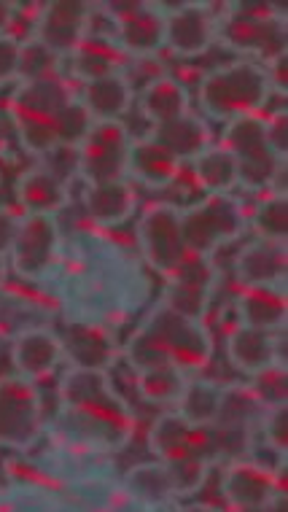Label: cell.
<instances>
[{
    "instance_id": "cell-1",
    "label": "cell",
    "mask_w": 288,
    "mask_h": 512,
    "mask_svg": "<svg viewBox=\"0 0 288 512\" xmlns=\"http://www.w3.org/2000/svg\"><path fill=\"white\" fill-rule=\"evenodd\" d=\"M124 356L135 372L178 367L192 375L205 370L213 359V335L205 321L178 316L159 302L149 318H143V324L132 332Z\"/></svg>"
},
{
    "instance_id": "cell-2",
    "label": "cell",
    "mask_w": 288,
    "mask_h": 512,
    "mask_svg": "<svg viewBox=\"0 0 288 512\" xmlns=\"http://www.w3.org/2000/svg\"><path fill=\"white\" fill-rule=\"evenodd\" d=\"M60 397L65 413L87 434L89 442L119 451L135 432V415L105 370L68 367L62 375Z\"/></svg>"
},
{
    "instance_id": "cell-3",
    "label": "cell",
    "mask_w": 288,
    "mask_h": 512,
    "mask_svg": "<svg viewBox=\"0 0 288 512\" xmlns=\"http://www.w3.org/2000/svg\"><path fill=\"white\" fill-rule=\"evenodd\" d=\"M272 95L270 73L254 60H232L205 73L200 81L202 111L221 122L240 116H259Z\"/></svg>"
},
{
    "instance_id": "cell-4",
    "label": "cell",
    "mask_w": 288,
    "mask_h": 512,
    "mask_svg": "<svg viewBox=\"0 0 288 512\" xmlns=\"http://www.w3.org/2000/svg\"><path fill=\"white\" fill-rule=\"evenodd\" d=\"M76 98L73 89L65 79L22 81L17 92L9 100L11 122L17 127L22 149L30 151L33 157H49L52 151L60 149L57 143V119L62 108Z\"/></svg>"
},
{
    "instance_id": "cell-5",
    "label": "cell",
    "mask_w": 288,
    "mask_h": 512,
    "mask_svg": "<svg viewBox=\"0 0 288 512\" xmlns=\"http://www.w3.org/2000/svg\"><path fill=\"white\" fill-rule=\"evenodd\" d=\"M219 41L243 60L270 65L286 54V9L275 3H229L219 17Z\"/></svg>"
},
{
    "instance_id": "cell-6",
    "label": "cell",
    "mask_w": 288,
    "mask_h": 512,
    "mask_svg": "<svg viewBox=\"0 0 288 512\" xmlns=\"http://www.w3.org/2000/svg\"><path fill=\"white\" fill-rule=\"evenodd\" d=\"M221 146L232 151L237 159V178L243 189L251 192H286L280 186V178L286 181V159H280L267 143L264 116H240L224 127Z\"/></svg>"
},
{
    "instance_id": "cell-7",
    "label": "cell",
    "mask_w": 288,
    "mask_h": 512,
    "mask_svg": "<svg viewBox=\"0 0 288 512\" xmlns=\"http://www.w3.org/2000/svg\"><path fill=\"white\" fill-rule=\"evenodd\" d=\"M181 238L189 254L213 259L216 251L235 243L245 232V211L235 195L202 197L200 203L178 208Z\"/></svg>"
},
{
    "instance_id": "cell-8",
    "label": "cell",
    "mask_w": 288,
    "mask_h": 512,
    "mask_svg": "<svg viewBox=\"0 0 288 512\" xmlns=\"http://www.w3.org/2000/svg\"><path fill=\"white\" fill-rule=\"evenodd\" d=\"M44 434V397L33 380L0 378V448L27 451Z\"/></svg>"
},
{
    "instance_id": "cell-9",
    "label": "cell",
    "mask_w": 288,
    "mask_h": 512,
    "mask_svg": "<svg viewBox=\"0 0 288 512\" xmlns=\"http://www.w3.org/2000/svg\"><path fill=\"white\" fill-rule=\"evenodd\" d=\"M132 133L124 122H95L79 143V173L87 184L127 181Z\"/></svg>"
},
{
    "instance_id": "cell-10",
    "label": "cell",
    "mask_w": 288,
    "mask_h": 512,
    "mask_svg": "<svg viewBox=\"0 0 288 512\" xmlns=\"http://www.w3.org/2000/svg\"><path fill=\"white\" fill-rule=\"evenodd\" d=\"M219 270L208 256L189 254L181 259V265L167 275V289L162 297V305L173 313L192 321H205L210 310V302L219 289Z\"/></svg>"
},
{
    "instance_id": "cell-11",
    "label": "cell",
    "mask_w": 288,
    "mask_h": 512,
    "mask_svg": "<svg viewBox=\"0 0 288 512\" xmlns=\"http://www.w3.org/2000/svg\"><path fill=\"white\" fill-rule=\"evenodd\" d=\"M60 256V224L57 216L22 213L17 240L11 246V270L25 281H41Z\"/></svg>"
},
{
    "instance_id": "cell-12",
    "label": "cell",
    "mask_w": 288,
    "mask_h": 512,
    "mask_svg": "<svg viewBox=\"0 0 288 512\" xmlns=\"http://www.w3.org/2000/svg\"><path fill=\"white\" fill-rule=\"evenodd\" d=\"M95 6L84 0H52L38 9L33 41L44 44L57 57H70L92 30Z\"/></svg>"
},
{
    "instance_id": "cell-13",
    "label": "cell",
    "mask_w": 288,
    "mask_h": 512,
    "mask_svg": "<svg viewBox=\"0 0 288 512\" xmlns=\"http://www.w3.org/2000/svg\"><path fill=\"white\" fill-rule=\"evenodd\" d=\"M138 246L143 259L159 275H170L186 256L178 205L157 203L143 211L138 219Z\"/></svg>"
},
{
    "instance_id": "cell-14",
    "label": "cell",
    "mask_w": 288,
    "mask_h": 512,
    "mask_svg": "<svg viewBox=\"0 0 288 512\" xmlns=\"http://www.w3.org/2000/svg\"><path fill=\"white\" fill-rule=\"evenodd\" d=\"M114 38L130 57H151L165 46L167 11L157 3H114L111 6Z\"/></svg>"
},
{
    "instance_id": "cell-15",
    "label": "cell",
    "mask_w": 288,
    "mask_h": 512,
    "mask_svg": "<svg viewBox=\"0 0 288 512\" xmlns=\"http://www.w3.org/2000/svg\"><path fill=\"white\" fill-rule=\"evenodd\" d=\"M219 41V17L208 3H178L165 17V46L175 57H200Z\"/></svg>"
},
{
    "instance_id": "cell-16",
    "label": "cell",
    "mask_w": 288,
    "mask_h": 512,
    "mask_svg": "<svg viewBox=\"0 0 288 512\" xmlns=\"http://www.w3.org/2000/svg\"><path fill=\"white\" fill-rule=\"evenodd\" d=\"M149 448L157 461L175 459H202L216 461V445H213V429H200L184 421L181 415L162 413L149 429Z\"/></svg>"
},
{
    "instance_id": "cell-17",
    "label": "cell",
    "mask_w": 288,
    "mask_h": 512,
    "mask_svg": "<svg viewBox=\"0 0 288 512\" xmlns=\"http://www.w3.org/2000/svg\"><path fill=\"white\" fill-rule=\"evenodd\" d=\"M283 494L278 472H272L256 461L235 459L221 475V496L232 510H254L267 507Z\"/></svg>"
},
{
    "instance_id": "cell-18",
    "label": "cell",
    "mask_w": 288,
    "mask_h": 512,
    "mask_svg": "<svg viewBox=\"0 0 288 512\" xmlns=\"http://www.w3.org/2000/svg\"><path fill=\"white\" fill-rule=\"evenodd\" d=\"M227 359L240 375L256 378L270 367H286V340L237 324L227 335Z\"/></svg>"
},
{
    "instance_id": "cell-19",
    "label": "cell",
    "mask_w": 288,
    "mask_h": 512,
    "mask_svg": "<svg viewBox=\"0 0 288 512\" xmlns=\"http://www.w3.org/2000/svg\"><path fill=\"white\" fill-rule=\"evenodd\" d=\"M65 359L62 337L52 329L33 327L22 329L11 343V364L19 378L44 380L49 378Z\"/></svg>"
},
{
    "instance_id": "cell-20",
    "label": "cell",
    "mask_w": 288,
    "mask_h": 512,
    "mask_svg": "<svg viewBox=\"0 0 288 512\" xmlns=\"http://www.w3.org/2000/svg\"><path fill=\"white\" fill-rule=\"evenodd\" d=\"M286 273L288 248L280 240L256 238L235 259V278L237 283H243V289H254V286L286 289Z\"/></svg>"
},
{
    "instance_id": "cell-21",
    "label": "cell",
    "mask_w": 288,
    "mask_h": 512,
    "mask_svg": "<svg viewBox=\"0 0 288 512\" xmlns=\"http://www.w3.org/2000/svg\"><path fill=\"white\" fill-rule=\"evenodd\" d=\"M181 162L170 157L157 141L149 135L132 138L130 159H127V178L132 184L146 186V189H170L181 176Z\"/></svg>"
},
{
    "instance_id": "cell-22",
    "label": "cell",
    "mask_w": 288,
    "mask_h": 512,
    "mask_svg": "<svg viewBox=\"0 0 288 512\" xmlns=\"http://www.w3.org/2000/svg\"><path fill=\"white\" fill-rule=\"evenodd\" d=\"M62 348L70 367H84V370H105L114 364L116 345L111 335L89 321H70L62 335Z\"/></svg>"
},
{
    "instance_id": "cell-23",
    "label": "cell",
    "mask_w": 288,
    "mask_h": 512,
    "mask_svg": "<svg viewBox=\"0 0 288 512\" xmlns=\"http://www.w3.org/2000/svg\"><path fill=\"white\" fill-rule=\"evenodd\" d=\"M264 410H267V405L251 383H227V386H221L219 413H216V421L210 429L251 437V432L259 429Z\"/></svg>"
},
{
    "instance_id": "cell-24",
    "label": "cell",
    "mask_w": 288,
    "mask_h": 512,
    "mask_svg": "<svg viewBox=\"0 0 288 512\" xmlns=\"http://www.w3.org/2000/svg\"><path fill=\"white\" fill-rule=\"evenodd\" d=\"M138 208V195L132 189L130 181H111V184H87L84 192V211L89 221L103 227V230H114L122 227L124 221Z\"/></svg>"
},
{
    "instance_id": "cell-25",
    "label": "cell",
    "mask_w": 288,
    "mask_h": 512,
    "mask_svg": "<svg viewBox=\"0 0 288 512\" xmlns=\"http://www.w3.org/2000/svg\"><path fill=\"white\" fill-rule=\"evenodd\" d=\"M237 318H240L243 327L278 335V332L286 329L288 318L286 289H275V286L243 289L237 294Z\"/></svg>"
},
{
    "instance_id": "cell-26",
    "label": "cell",
    "mask_w": 288,
    "mask_h": 512,
    "mask_svg": "<svg viewBox=\"0 0 288 512\" xmlns=\"http://www.w3.org/2000/svg\"><path fill=\"white\" fill-rule=\"evenodd\" d=\"M17 203L30 216H57L70 203L68 184L49 168H33L17 181Z\"/></svg>"
},
{
    "instance_id": "cell-27",
    "label": "cell",
    "mask_w": 288,
    "mask_h": 512,
    "mask_svg": "<svg viewBox=\"0 0 288 512\" xmlns=\"http://www.w3.org/2000/svg\"><path fill=\"white\" fill-rule=\"evenodd\" d=\"M124 57L127 54L119 49L114 36H103V33L89 30V36L81 41L79 49L70 54V76L81 84L114 76V73H122Z\"/></svg>"
},
{
    "instance_id": "cell-28",
    "label": "cell",
    "mask_w": 288,
    "mask_h": 512,
    "mask_svg": "<svg viewBox=\"0 0 288 512\" xmlns=\"http://www.w3.org/2000/svg\"><path fill=\"white\" fill-rule=\"evenodd\" d=\"M149 138L151 141H157L159 146H162L170 157L178 159L181 165H184V162H192L197 154H202V151L213 143L210 141L208 124L194 114H186L181 116V119H173V122L151 127Z\"/></svg>"
},
{
    "instance_id": "cell-29",
    "label": "cell",
    "mask_w": 288,
    "mask_h": 512,
    "mask_svg": "<svg viewBox=\"0 0 288 512\" xmlns=\"http://www.w3.org/2000/svg\"><path fill=\"white\" fill-rule=\"evenodd\" d=\"M132 87L124 73H114L105 79L89 81L81 92V103L95 122H122V116L132 108Z\"/></svg>"
},
{
    "instance_id": "cell-30",
    "label": "cell",
    "mask_w": 288,
    "mask_h": 512,
    "mask_svg": "<svg viewBox=\"0 0 288 512\" xmlns=\"http://www.w3.org/2000/svg\"><path fill=\"white\" fill-rule=\"evenodd\" d=\"M189 168H192L194 184L200 186L205 197L235 195V189L240 186L237 159L221 143H210L208 149L189 162Z\"/></svg>"
},
{
    "instance_id": "cell-31",
    "label": "cell",
    "mask_w": 288,
    "mask_h": 512,
    "mask_svg": "<svg viewBox=\"0 0 288 512\" xmlns=\"http://www.w3.org/2000/svg\"><path fill=\"white\" fill-rule=\"evenodd\" d=\"M138 106L140 111H143V116L151 122V127L192 114V111H189V92H186L184 84L175 79V76L151 79L149 84L143 87V92H140Z\"/></svg>"
},
{
    "instance_id": "cell-32",
    "label": "cell",
    "mask_w": 288,
    "mask_h": 512,
    "mask_svg": "<svg viewBox=\"0 0 288 512\" xmlns=\"http://www.w3.org/2000/svg\"><path fill=\"white\" fill-rule=\"evenodd\" d=\"M221 402V386L216 380L208 378H189L184 394L175 405V413L181 415L184 421H189L192 426H200V429H210L213 421H216V413H219Z\"/></svg>"
},
{
    "instance_id": "cell-33",
    "label": "cell",
    "mask_w": 288,
    "mask_h": 512,
    "mask_svg": "<svg viewBox=\"0 0 288 512\" xmlns=\"http://www.w3.org/2000/svg\"><path fill=\"white\" fill-rule=\"evenodd\" d=\"M189 383V372L178 367H154V370L135 372V389L140 399L149 405H178V399L184 394Z\"/></svg>"
},
{
    "instance_id": "cell-34",
    "label": "cell",
    "mask_w": 288,
    "mask_h": 512,
    "mask_svg": "<svg viewBox=\"0 0 288 512\" xmlns=\"http://www.w3.org/2000/svg\"><path fill=\"white\" fill-rule=\"evenodd\" d=\"M251 224L259 238L286 243L288 235V195L286 192H267L254 208Z\"/></svg>"
},
{
    "instance_id": "cell-35",
    "label": "cell",
    "mask_w": 288,
    "mask_h": 512,
    "mask_svg": "<svg viewBox=\"0 0 288 512\" xmlns=\"http://www.w3.org/2000/svg\"><path fill=\"white\" fill-rule=\"evenodd\" d=\"M162 467L167 472L173 496H192L205 486L210 469H213V461L202 459V456H192V459L162 461Z\"/></svg>"
},
{
    "instance_id": "cell-36",
    "label": "cell",
    "mask_w": 288,
    "mask_h": 512,
    "mask_svg": "<svg viewBox=\"0 0 288 512\" xmlns=\"http://www.w3.org/2000/svg\"><path fill=\"white\" fill-rule=\"evenodd\" d=\"M127 486L143 502L162 504L167 499H173L170 480H167L162 461H157V464H140V467L132 469L130 475H127Z\"/></svg>"
},
{
    "instance_id": "cell-37",
    "label": "cell",
    "mask_w": 288,
    "mask_h": 512,
    "mask_svg": "<svg viewBox=\"0 0 288 512\" xmlns=\"http://www.w3.org/2000/svg\"><path fill=\"white\" fill-rule=\"evenodd\" d=\"M92 124H95V119L89 116L84 103L79 98L70 100L68 106L62 108L60 119H57V143H60V149H79V143L87 138Z\"/></svg>"
},
{
    "instance_id": "cell-38",
    "label": "cell",
    "mask_w": 288,
    "mask_h": 512,
    "mask_svg": "<svg viewBox=\"0 0 288 512\" xmlns=\"http://www.w3.org/2000/svg\"><path fill=\"white\" fill-rule=\"evenodd\" d=\"M60 68V57L52 54L44 44L38 41H22V65H19V84L22 81H41L54 79Z\"/></svg>"
},
{
    "instance_id": "cell-39",
    "label": "cell",
    "mask_w": 288,
    "mask_h": 512,
    "mask_svg": "<svg viewBox=\"0 0 288 512\" xmlns=\"http://www.w3.org/2000/svg\"><path fill=\"white\" fill-rule=\"evenodd\" d=\"M259 432H262L264 445L275 451L278 456L286 459L288 451V405H272L264 410L262 421H259Z\"/></svg>"
},
{
    "instance_id": "cell-40",
    "label": "cell",
    "mask_w": 288,
    "mask_h": 512,
    "mask_svg": "<svg viewBox=\"0 0 288 512\" xmlns=\"http://www.w3.org/2000/svg\"><path fill=\"white\" fill-rule=\"evenodd\" d=\"M254 383V391L262 397V402L267 407L272 405H288L286 399V367H270V370H264L262 375H256L251 378Z\"/></svg>"
},
{
    "instance_id": "cell-41",
    "label": "cell",
    "mask_w": 288,
    "mask_h": 512,
    "mask_svg": "<svg viewBox=\"0 0 288 512\" xmlns=\"http://www.w3.org/2000/svg\"><path fill=\"white\" fill-rule=\"evenodd\" d=\"M19 65H22V41L14 33L0 36V84L19 81Z\"/></svg>"
},
{
    "instance_id": "cell-42",
    "label": "cell",
    "mask_w": 288,
    "mask_h": 512,
    "mask_svg": "<svg viewBox=\"0 0 288 512\" xmlns=\"http://www.w3.org/2000/svg\"><path fill=\"white\" fill-rule=\"evenodd\" d=\"M264 130H267V143L270 149L278 154L280 159H286L288 154V116L286 108L278 111V114L264 116Z\"/></svg>"
},
{
    "instance_id": "cell-43",
    "label": "cell",
    "mask_w": 288,
    "mask_h": 512,
    "mask_svg": "<svg viewBox=\"0 0 288 512\" xmlns=\"http://www.w3.org/2000/svg\"><path fill=\"white\" fill-rule=\"evenodd\" d=\"M19 221H22V213L11 211V208H0V256L9 259L11 246L17 240Z\"/></svg>"
},
{
    "instance_id": "cell-44",
    "label": "cell",
    "mask_w": 288,
    "mask_h": 512,
    "mask_svg": "<svg viewBox=\"0 0 288 512\" xmlns=\"http://www.w3.org/2000/svg\"><path fill=\"white\" fill-rule=\"evenodd\" d=\"M14 11H17V3L0 0V36H9L11 33V25H14Z\"/></svg>"
},
{
    "instance_id": "cell-45",
    "label": "cell",
    "mask_w": 288,
    "mask_h": 512,
    "mask_svg": "<svg viewBox=\"0 0 288 512\" xmlns=\"http://www.w3.org/2000/svg\"><path fill=\"white\" fill-rule=\"evenodd\" d=\"M6 281H9V259L0 256V289L6 286Z\"/></svg>"
},
{
    "instance_id": "cell-46",
    "label": "cell",
    "mask_w": 288,
    "mask_h": 512,
    "mask_svg": "<svg viewBox=\"0 0 288 512\" xmlns=\"http://www.w3.org/2000/svg\"><path fill=\"white\" fill-rule=\"evenodd\" d=\"M184 512H221L219 507H210V504H194V507H189V510Z\"/></svg>"
},
{
    "instance_id": "cell-47",
    "label": "cell",
    "mask_w": 288,
    "mask_h": 512,
    "mask_svg": "<svg viewBox=\"0 0 288 512\" xmlns=\"http://www.w3.org/2000/svg\"><path fill=\"white\" fill-rule=\"evenodd\" d=\"M237 512H270V504H267V507H254V510H237Z\"/></svg>"
}]
</instances>
